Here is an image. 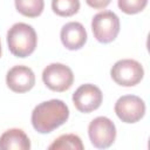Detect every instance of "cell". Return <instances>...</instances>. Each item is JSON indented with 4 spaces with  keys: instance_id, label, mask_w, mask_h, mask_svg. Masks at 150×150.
Segmentation results:
<instances>
[{
    "instance_id": "cell-1",
    "label": "cell",
    "mask_w": 150,
    "mask_h": 150,
    "mask_svg": "<svg viewBox=\"0 0 150 150\" xmlns=\"http://www.w3.org/2000/svg\"><path fill=\"white\" fill-rule=\"evenodd\" d=\"M69 108L61 100H49L38 104L32 111V125L40 134H49L67 122Z\"/></svg>"
},
{
    "instance_id": "cell-2",
    "label": "cell",
    "mask_w": 150,
    "mask_h": 150,
    "mask_svg": "<svg viewBox=\"0 0 150 150\" xmlns=\"http://www.w3.org/2000/svg\"><path fill=\"white\" fill-rule=\"evenodd\" d=\"M38 43L35 29L25 22L14 23L7 32L9 52L16 57H27L34 53Z\"/></svg>"
},
{
    "instance_id": "cell-3",
    "label": "cell",
    "mask_w": 150,
    "mask_h": 150,
    "mask_svg": "<svg viewBox=\"0 0 150 150\" xmlns=\"http://www.w3.org/2000/svg\"><path fill=\"white\" fill-rule=\"evenodd\" d=\"M91 30L98 42L110 43L120 33V19L111 11L100 12L91 20Z\"/></svg>"
},
{
    "instance_id": "cell-4",
    "label": "cell",
    "mask_w": 150,
    "mask_h": 150,
    "mask_svg": "<svg viewBox=\"0 0 150 150\" xmlns=\"http://www.w3.org/2000/svg\"><path fill=\"white\" fill-rule=\"evenodd\" d=\"M111 79L122 87H132L139 83L144 76L142 64L132 59H122L115 62L110 69Z\"/></svg>"
},
{
    "instance_id": "cell-5",
    "label": "cell",
    "mask_w": 150,
    "mask_h": 150,
    "mask_svg": "<svg viewBox=\"0 0 150 150\" xmlns=\"http://www.w3.org/2000/svg\"><path fill=\"white\" fill-rule=\"evenodd\" d=\"M88 135L91 144L97 149H107L115 142L116 127L114 122L105 117H95L88 125Z\"/></svg>"
},
{
    "instance_id": "cell-6",
    "label": "cell",
    "mask_w": 150,
    "mask_h": 150,
    "mask_svg": "<svg viewBox=\"0 0 150 150\" xmlns=\"http://www.w3.org/2000/svg\"><path fill=\"white\" fill-rule=\"evenodd\" d=\"M42 81L53 91H66L74 82L73 70L63 63H50L42 71Z\"/></svg>"
},
{
    "instance_id": "cell-7",
    "label": "cell",
    "mask_w": 150,
    "mask_h": 150,
    "mask_svg": "<svg viewBox=\"0 0 150 150\" xmlns=\"http://www.w3.org/2000/svg\"><path fill=\"white\" fill-rule=\"evenodd\" d=\"M114 109L122 122L136 123L145 114V103L136 95H123L116 101Z\"/></svg>"
},
{
    "instance_id": "cell-8",
    "label": "cell",
    "mask_w": 150,
    "mask_h": 150,
    "mask_svg": "<svg viewBox=\"0 0 150 150\" xmlns=\"http://www.w3.org/2000/svg\"><path fill=\"white\" fill-rule=\"evenodd\" d=\"M71 98L75 108L79 111L88 114L100 108L103 101V94L95 84L84 83L75 90Z\"/></svg>"
},
{
    "instance_id": "cell-9",
    "label": "cell",
    "mask_w": 150,
    "mask_h": 150,
    "mask_svg": "<svg viewBox=\"0 0 150 150\" xmlns=\"http://www.w3.org/2000/svg\"><path fill=\"white\" fill-rule=\"evenodd\" d=\"M6 84L14 93L29 91L35 84L34 71L27 66H14L6 74Z\"/></svg>"
},
{
    "instance_id": "cell-10",
    "label": "cell",
    "mask_w": 150,
    "mask_h": 150,
    "mask_svg": "<svg viewBox=\"0 0 150 150\" xmlns=\"http://www.w3.org/2000/svg\"><path fill=\"white\" fill-rule=\"evenodd\" d=\"M62 45L69 50L81 49L87 42V30L81 22L70 21L63 25L60 32Z\"/></svg>"
},
{
    "instance_id": "cell-11",
    "label": "cell",
    "mask_w": 150,
    "mask_h": 150,
    "mask_svg": "<svg viewBox=\"0 0 150 150\" xmlns=\"http://www.w3.org/2000/svg\"><path fill=\"white\" fill-rule=\"evenodd\" d=\"M1 150H29L30 141L26 132L19 128H12L0 136Z\"/></svg>"
},
{
    "instance_id": "cell-12",
    "label": "cell",
    "mask_w": 150,
    "mask_h": 150,
    "mask_svg": "<svg viewBox=\"0 0 150 150\" xmlns=\"http://www.w3.org/2000/svg\"><path fill=\"white\" fill-rule=\"evenodd\" d=\"M83 143L81 138L75 134H64L59 136L54 139V142L48 146L50 150H64V149H71V150H82Z\"/></svg>"
},
{
    "instance_id": "cell-13",
    "label": "cell",
    "mask_w": 150,
    "mask_h": 150,
    "mask_svg": "<svg viewBox=\"0 0 150 150\" xmlns=\"http://www.w3.org/2000/svg\"><path fill=\"white\" fill-rule=\"evenodd\" d=\"M16 11L27 18H36L41 15L45 8L43 0H14Z\"/></svg>"
},
{
    "instance_id": "cell-14",
    "label": "cell",
    "mask_w": 150,
    "mask_h": 150,
    "mask_svg": "<svg viewBox=\"0 0 150 150\" xmlns=\"http://www.w3.org/2000/svg\"><path fill=\"white\" fill-rule=\"evenodd\" d=\"M52 9L59 16H71L80 9V0H52Z\"/></svg>"
},
{
    "instance_id": "cell-15",
    "label": "cell",
    "mask_w": 150,
    "mask_h": 150,
    "mask_svg": "<svg viewBox=\"0 0 150 150\" xmlns=\"http://www.w3.org/2000/svg\"><path fill=\"white\" fill-rule=\"evenodd\" d=\"M148 0H117L118 8L125 14H137L146 7Z\"/></svg>"
},
{
    "instance_id": "cell-16",
    "label": "cell",
    "mask_w": 150,
    "mask_h": 150,
    "mask_svg": "<svg viewBox=\"0 0 150 150\" xmlns=\"http://www.w3.org/2000/svg\"><path fill=\"white\" fill-rule=\"evenodd\" d=\"M111 0H86L87 5L90 6L91 8H95V9H103L105 8L109 4H110Z\"/></svg>"
},
{
    "instance_id": "cell-17",
    "label": "cell",
    "mask_w": 150,
    "mask_h": 150,
    "mask_svg": "<svg viewBox=\"0 0 150 150\" xmlns=\"http://www.w3.org/2000/svg\"><path fill=\"white\" fill-rule=\"evenodd\" d=\"M0 57H1V41H0Z\"/></svg>"
}]
</instances>
